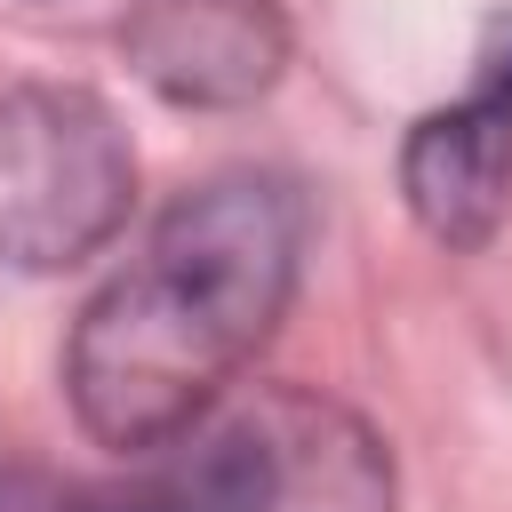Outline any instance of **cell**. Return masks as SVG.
<instances>
[{"mask_svg":"<svg viewBox=\"0 0 512 512\" xmlns=\"http://www.w3.org/2000/svg\"><path fill=\"white\" fill-rule=\"evenodd\" d=\"M304 256V200L264 168L208 176L88 296L64 344L72 416L104 448L184 440L280 328Z\"/></svg>","mask_w":512,"mask_h":512,"instance_id":"obj_1","label":"cell"},{"mask_svg":"<svg viewBox=\"0 0 512 512\" xmlns=\"http://www.w3.org/2000/svg\"><path fill=\"white\" fill-rule=\"evenodd\" d=\"M128 512H392V456L344 400L280 384L200 432Z\"/></svg>","mask_w":512,"mask_h":512,"instance_id":"obj_2","label":"cell"},{"mask_svg":"<svg viewBox=\"0 0 512 512\" xmlns=\"http://www.w3.org/2000/svg\"><path fill=\"white\" fill-rule=\"evenodd\" d=\"M136 200V152L88 88L0 96V264L64 272L96 256Z\"/></svg>","mask_w":512,"mask_h":512,"instance_id":"obj_3","label":"cell"},{"mask_svg":"<svg viewBox=\"0 0 512 512\" xmlns=\"http://www.w3.org/2000/svg\"><path fill=\"white\" fill-rule=\"evenodd\" d=\"M400 192L416 224L448 248H480L512 208V24L480 56V80L424 112L400 144Z\"/></svg>","mask_w":512,"mask_h":512,"instance_id":"obj_4","label":"cell"},{"mask_svg":"<svg viewBox=\"0 0 512 512\" xmlns=\"http://www.w3.org/2000/svg\"><path fill=\"white\" fill-rule=\"evenodd\" d=\"M128 56L168 104H248L288 56L280 0H136Z\"/></svg>","mask_w":512,"mask_h":512,"instance_id":"obj_5","label":"cell"}]
</instances>
